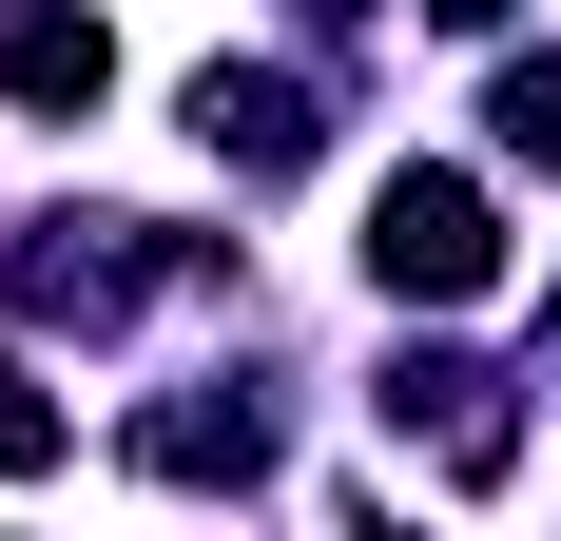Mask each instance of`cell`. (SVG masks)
I'll return each mask as SVG.
<instances>
[{
  "label": "cell",
  "instance_id": "cell-2",
  "mask_svg": "<svg viewBox=\"0 0 561 541\" xmlns=\"http://www.w3.org/2000/svg\"><path fill=\"white\" fill-rule=\"evenodd\" d=\"M194 136H214L232 174H290L310 136H330V97H310V78H272V58H214V78H194Z\"/></svg>",
  "mask_w": 561,
  "mask_h": 541
},
{
  "label": "cell",
  "instance_id": "cell-4",
  "mask_svg": "<svg viewBox=\"0 0 561 541\" xmlns=\"http://www.w3.org/2000/svg\"><path fill=\"white\" fill-rule=\"evenodd\" d=\"M98 232H116V214H98ZM98 232H20L0 290H20L39 329H116V310H136V252H98Z\"/></svg>",
  "mask_w": 561,
  "mask_h": 541
},
{
  "label": "cell",
  "instance_id": "cell-1",
  "mask_svg": "<svg viewBox=\"0 0 561 541\" xmlns=\"http://www.w3.org/2000/svg\"><path fill=\"white\" fill-rule=\"evenodd\" d=\"M368 290H407V310H465V290H504V214H484V174H388L368 194Z\"/></svg>",
  "mask_w": 561,
  "mask_h": 541
},
{
  "label": "cell",
  "instance_id": "cell-6",
  "mask_svg": "<svg viewBox=\"0 0 561 541\" xmlns=\"http://www.w3.org/2000/svg\"><path fill=\"white\" fill-rule=\"evenodd\" d=\"M388 406H407L426 445H446L465 484H504V406H484V368H465V348H426V368H388Z\"/></svg>",
  "mask_w": 561,
  "mask_h": 541
},
{
  "label": "cell",
  "instance_id": "cell-11",
  "mask_svg": "<svg viewBox=\"0 0 561 541\" xmlns=\"http://www.w3.org/2000/svg\"><path fill=\"white\" fill-rule=\"evenodd\" d=\"M542 310H561V290H542Z\"/></svg>",
  "mask_w": 561,
  "mask_h": 541
},
{
  "label": "cell",
  "instance_id": "cell-8",
  "mask_svg": "<svg viewBox=\"0 0 561 541\" xmlns=\"http://www.w3.org/2000/svg\"><path fill=\"white\" fill-rule=\"evenodd\" d=\"M39 464H58V387L0 348V484H39Z\"/></svg>",
  "mask_w": 561,
  "mask_h": 541
},
{
  "label": "cell",
  "instance_id": "cell-3",
  "mask_svg": "<svg viewBox=\"0 0 561 541\" xmlns=\"http://www.w3.org/2000/svg\"><path fill=\"white\" fill-rule=\"evenodd\" d=\"M116 39L78 20V0H0V97H39V116H98Z\"/></svg>",
  "mask_w": 561,
  "mask_h": 541
},
{
  "label": "cell",
  "instance_id": "cell-7",
  "mask_svg": "<svg viewBox=\"0 0 561 541\" xmlns=\"http://www.w3.org/2000/svg\"><path fill=\"white\" fill-rule=\"evenodd\" d=\"M484 136H504L523 174H561V39H542V58H504V78H484Z\"/></svg>",
  "mask_w": 561,
  "mask_h": 541
},
{
  "label": "cell",
  "instance_id": "cell-10",
  "mask_svg": "<svg viewBox=\"0 0 561 541\" xmlns=\"http://www.w3.org/2000/svg\"><path fill=\"white\" fill-rule=\"evenodd\" d=\"M310 20H330V0H310Z\"/></svg>",
  "mask_w": 561,
  "mask_h": 541
},
{
  "label": "cell",
  "instance_id": "cell-9",
  "mask_svg": "<svg viewBox=\"0 0 561 541\" xmlns=\"http://www.w3.org/2000/svg\"><path fill=\"white\" fill-rule=\"evenodd\" d=\"M426 20H446V39H484V20H504V0H426Z\"/></svg>",
  "mask_w": 561,
  "mask_h": 541
},
{
  "label": "cell",
  "instance_id": "cell-5",
  "mask_svg": "<svg viewBox=\"0 0 561 541\" xmlns=\"http://www.w3.org/2000/svg\"><path fill=\"white\" fill-rule=\"evenodd\" d=\"M136 464H156V484H252V464H272V406H252V387H194V406H156V426H136Z\"/></svg>",
  "mask_w": 561,
  "mask_h": 541
}]
</instances>
